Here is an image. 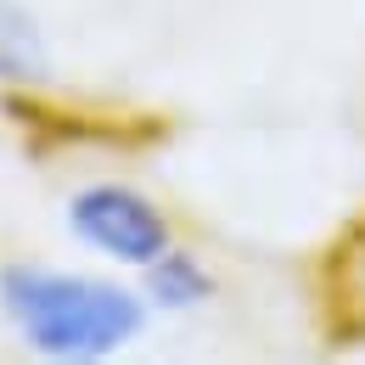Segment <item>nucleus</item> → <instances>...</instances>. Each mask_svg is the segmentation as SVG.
<instances>
[{"label": "nucleus", "instance_id": "6", "mask_svg": "<svg viewBox=\"0 0 365 365\" xmlns=\"http://www.w3.org/2000/svg\"><path fill=\"white\" fill-rule=\"evenodd\" d=\"M56 85L46 23L23 0H0V91H46Z\"/></svg>", "mask_w": 365, "mask_h": 365}, {"label": "nucleus", "instance_id": "5", "mask_svg": "<svg viewBox=\"0 0 365 365\" xmlns=\"http://www.w3.org/2000/svg\"><path fill=\"white\" fill-rule=\"evenodd\" d=\"M135 281L146 292V304H152V315H197V309H208L220 298V270L185 242L163 247Z\"/></svg>", "mask_w": 365, "mask_h": 365}, {"label": "nucleus", "instance_id": "4", "mask_svg": "<svg viewBox=\"0 0 365 365\" xmlns=\"http://www.w3.org/2000/svg\"><path fill=\"white\" fill-rule=\"evenodd\" d=\"M309 326L326 349H365V208H354L309 253Z\"/></svg>", "mask_w": 365, "mask_h": 365}, {"label": "nucleus", "instance_id": "2", "mask_svg": "<svg viewBox=\"0 0 365 365\" xmlns=\"http://www.w3.org/2000/svg\"><path fill=\"white\" fill-rule=\"evenodd\" d=\"M0 124L23 146L29 163L51 158H79V152H113L140 158L163 152L180 135V118L169 107H130V101H91V96L46 91H0Z\"/></svg>", "mask_w": 365, "mask_h": 365}, {"label": "nucleus", "instance_id": "1", "mask_svg": "<svg viewBox=\"0 0 365 365\" xmlns=\"http://www.w3.org/2000/svg\"><path fill=\"white\" fill-rule=\"evenodd\" d=\"M124 275V270H118ZM91 270H62L40 259H6L0 264V320L17 331L29 354L51 365H101L118 360L146 337L152 304L140 281Z\"/></svg>", "mask_w": 365, "mask_h": 365}, {"label": "nucleus", "instance_id": "3", "mask_svg": "<svg viewBox=\"0 0 365 365\" xmlns=\"http://www.w3.org/2000/svg\"><path fill=\"white\" fill-rule=\"evenodd\" d=\"M62 230L91 259H101V264H113V270H124V275H140L163 247L180 242L169 208L152 191H140L130 180H113V175L107 180H85V185L68 191Z\"/></svg>", "mask_w": 365, "mask_h": 365}]
</instances>
